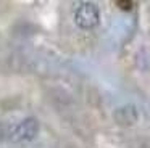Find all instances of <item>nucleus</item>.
<instances>
[{
	"label": "nucleus",
	"mask_w": 150,
	"mask_h": 148,
	"mask_svg": "<svg viewBox=\"0 0 150 148\" xmlns=\"http://www.w3.org/2000/svg\"><path fill=\"white\" fill-rule=\"evenodd\" d=\"M39 132V122L34 118H28L24 121H21L16 127L11 130V140L13 142H29Z\"/></svg>",
	"instance_id": "obj_2"
},
{
	"label": "nucleus",
	"mask_w": 150,
	"mask_h": 148,
	"mask_svg": "<svg viewBox=\"0 0 150 148\" xmlns=\"http://www.w3.org/2000/svg\"><path fill=\"white\" fill-rule=\"evenodd\" d=\"M116 5L120 6L121 10H131V8H132L134 3H132V2H126V0H118Z\"/></svg>",
	"instance_id": "obj_4"
},
{
	"label": "nucleus",
	"mask_w": 150,
	"mask_h": 148,
	"mask_svg": "<svg viewBox=\"0 0 150 148\" xmlns=\"http://www.w3.org/2000/svg\"><path fill=\"white\" fill-rule=\"evenodd\" d=\"M98 19H100V13L97 5L92 2L81 3L74 11V21L81 29H92L98 24Z\"/></svg>",
	"instance_id": "obj_1"
},
{
	"label": "nucleus",
	"mask_w": 150,
	"mask_h": 148,
	"mask_svg": "<svg viewBox=\"0 0 150 148\" xmlns=\"http://www.w3.org/2000/svg\"><path fill=\"white\" fill-rule=\"evenodd\" d=\"M115 121L118 122L120 125H132L137 122V109L134 108L132 105H127V106H121L115 111Z\"/></svg>",
	"instance_id": "obj_3"
}]
</instances>
